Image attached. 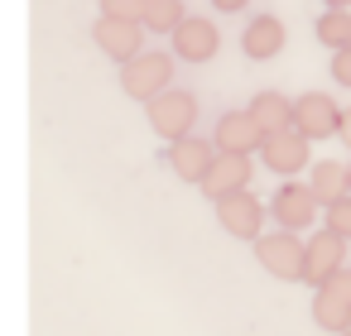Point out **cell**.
I'll list each match as a JSON object with an SVG mask.
<instances>
[{
    "mask_svg": "<svg viewBox=\"0 0 351 336\" xmlns=\"http://www.w3.org/2000/svg\"><path fill=\"white\" fill-rule=\"evenodd\" d=\"M173 53H159V49H145L140 58H130L125 68H121V92L125 96H135V101H154V96H164L169 87H173Z\"/></svg>",
    "mask_w": 351,
    "mask_h": 336,
    "instance_id": "cell-1",
    "label": "cell"
},
{
    "mask_svg": "<svg viewBox=\"0 0 351 336\" xmlns=\"http://www.w3.org/2000/svg\"><path fill=\"white\" fill-rule=\"evenodd\" d=\"M255 259L265 274L284 279V283H298L308 274V240L298 231H269L255 240Z\"/></svg>",
    "mask_w": 351,
    "mask_h": 336,
    "instance_id": "cell-2",
    "label": "cell"
},
{
    "mask_svg": "<svg viewBox=\"0 0 351 336\" xmlns=\"http://www.w3.org/2000/svg\"><path fill=\"white\" fill-rule=\"evenodd\" d=\"M193 125H197V96H193V92L169 87L164 96H154V101H149V130H154L159 140L178 144V140H188V135H193Z\"/></svg>",
    "mask_w": 351,
    "mask_h": 336,
    "instance_id": "cell-3",
    "label": "cell"
},
{
    "mask_svg": "<svg viewBox=\"0 0 351 336\" xmlns=\"http://www.w3.org/2000/svg\"><path fill=\"white\" fill-rule=\"evenodd\" d=\"M346 245H351V240H341L332 226H317V231L308 235V274H303V283H308V288H327V283L346 269Z\"/></svg>",
    "mask_w": 351,
    "mask_h": 336,
    "instance_id": "cell-4",
    "label": "cell"
},
{
    "mask_svg": "<svg viewBox=\"0 0 351 336\" xmlns=\"http://www.w3.org/2000/svg\"><path fill=\"white\" fill-rule=\"evenodd\" d=\"M341 116H346V106H337L327 92H303L298 106H293V130H303L317 144V140L341 135Z\"/></svg>",
    "mask_w": 351,
    "mask_h": 336,
    "instance_id": "cell-5",
    "label": "cell"
},
{
    "mask_svg": "<svg viewBox=\"0 0 351 336\" xmlns=\"http://www.w3.org/2000/svg\"><path fill=\"white\" fill-rule=\"evenodd\" d=\"M317 211H322V202L313 197L308 183H279L269 197V216L279 221V231H308L317 221Z\"/></svg>",
    "mask_w": 351,
    "mask_h": 336,
    "instance_id": "cell-6",
    "label": "cell"
},
{
    "mask_svg": "<svg viewBox=\"0 0 351 336\" xmlns=\"http://www.w3.org/2000/svg\"><path fill=\"white\" fill-rule=\"evenodd\" d=\"M217 221H221V231L236 235V240H260V235H265V202H260L255 192H236V197L217 202Z\"/></svg>",
    "mask_w": 351,
    "mask_h": 336,
    "instance_id": "cell-7",
    "label": "cell"
},
{
    "mask_svg": "<svg viewBox=\"0 0 351 336\" xmlns=\"http://www.w3.org/2000/svg\"><path fill=\"white\" fill-rule=\"evenodd\" d=\"M265 130H260V120L250 116V111H226L221 120H217V135H212V144L221 149V154H260L265 149Z\"/></svg>",
    "mask_w": 351,
    "mask_h": 336,
    "instance_id": "cell-8",
    "label": "cell"
},
{
    "mask_svg": "<svg viewBox=\"0 0 351 336\" xmlns=\"http://www.w3.org/2000/svg\"><path fill=\"white\" fill-rule=\"evenodd\" d=\"M308 149H313V140H308L303 130H279V135H269V140H265L260 159H265V168H269V173L293 178V173H303V168H308Z\"/></svg>",
    "mask_w": 351,
    "mask_h": 336,
    "instance_id": "cell-9",
    "label": "cell"
},
{
    "mask_svg": "<svg viewBox=\"0 0 351 336\" xmlns=\"http://www.w3.org/2000/svg\"><path fill=\"white\" fill-rule=\"evenodd\" d=\"M250 178H255L250 154H217L212 173L202 178V192H207L212 202H226V197H236V192H250Z\"/></svg>",
    "mask_w": 351,
    "mask_h": 336,
    "instance_id": "cell-10",
    "label": "cell"
},
{
    "mask_svg": "<svg viewBox=\"0 0 351 336\" xmlns=\"http://www.w3.org/2000/svg\"><path fill=\"white\" fill-rule=\"evenodd\" d=\"M145 25H121V20H97L92 25V39H97V49L106 53V58H116V68H125L130 58H140L145 53Z\"/></svg>",
    "mask_w": 351,
    "mask_h": 336,
    "instance_id": "cell-11",
    "label": "cell"
},
{
    "mask_svg": "<svg viewBox=\"0 0 351 336\" xmlns=\"http://www.w3.org/2000/svg\"><path fill=\"white\" fill-rule=\"evenodd\" d=\"M217 49H221V34H217V25L202 20V15H188V20L178 25V34H173V58H178V63H212Z\"/></svg>",
    "mask_w": 351,
    "mask_h": 336,
    "instance_id": "cell-12",
    "label": "cell"
},
{
    "mask_svg": "<svg viewBox=\"0 0 351 336\" xmlns=\"http://www.w3.org/2000/svg\"><path fill=\"white\" fill-rule=\"evenodd\" d=\"M217 154H221V149H217L212 140H197V135H188V140L169 144V168H173V178H178V183H197V188H202V178L212 173Z\"/></svg>",
    "mask_w": 351,
    "mask_h": 336,
    "instance_id": "cell-13",
    "label": "cell"
},
{
    "mask_svg": "<svg viewBox=\"0 0 351 336\" xmlns=\"http://www.w3.org/2000/svg\"><path fill=\"white\" fill-rule=\"evenodd\" d=\"M279 49H284V20H279V15H255V20L241 29V53H245L250 63H269Z\"/></svg>",
    "mask_w": 351,
    "mask_h": 336,
    "instance_id": "cell-14",
    "label": "cell"
},
{
    "mask_svg": "<svg viewBox=\"0 0 351 336\" xmlns=\"http://www.w3.org/2000/svg\"><path fill=\"white\" fill-rule=\"evenodd\" d=\"M308 188H313V197L322 202V211L337 207V202H346V197H351L346 164H337V159H317V164L308 168Z\"/></svg>",
    "mask_w": 351,
    "mask_h": 336,
    "instance_id": "cell-15",
    "label": "cell"
},
{
    "mask_svg": "<svg viewBox=\"0 0 351 336\" xmlns=\"http://www.w3.org/2000/svg\"><path fill=\"white\" fill-rule=\"evenodd\" d=\"M313 322L322 331H332V336L351 331V298H341L332 283L327 288H313Z\"/></svg>",
    "mask_w": 351,
    "mask_h": 336,
    "instance_id": "cell-16",
    "label": "cell"
},
{
    "mask_svg": "<svg viewBox=\"0 0 351 336\" xmlns=\"http://www.w3.org/2000/svg\"><path fill=\"white\" fill-rule=\"evenodd\" d=\"M293 106H298V101H289L284 92H260L245 111L260 120L265 135H279V130H293Z\"/></svg>",
    "mask_w": 351,
    "mask_h": 336,
    "instance_id": "cell-17",
    "label": "cell"
},
{
    "mask_svg": "<svg viewBox=\"0 0 351 336\" xmlns=\"http://www.w3.org/2000/svg\"><path fill=\"white\" fill-rule=\"evenodd\" d=\"M313 29H317V44L322 49H332V53L351 49V10H322Z\"/></svg>",
    "mask_w": 351,
    "mask_h": 336,
    "instance_id": "cell-18",
    "label": "cell"
},
{
    "mask_svg": "<svg viewBox=\"0 0 351 336\" xmlns=\"http://www.w3.org/2000/svg\"><path fill=\"white\" fill-rule=\"evenodd\" d=\"M183 20H188L183 0H149L145 5V29H154V34H178Z\"/></svg>",
    "mask_w": 351,
    "mask_h": 336,
    "instance_id": "cell-19",
    "label": "cell"
},
{
    "mask_svg": "<svg viewBox=\"0 0 351 336\" xmlns=\"http://www.w3.org/2000/svg\"><path fill=\"white\" fill-rule=\"evenodd\" d=\"M145 5H149V0H101V20H121V25H145Z\"/></svg>",
    "mask_w": 351,
    "mask_h": 336,
    "instance_id": "cell-20",
    "label": "cell"
},
{
    "mask_svg": "<svg viewBox=\"0 0 351 336\" xmlns=\"http://www.w3.org/2000/svg\"><path fill=\"white\" fill-rule=\"evenodd\" d=\"M322 226H332L341 240H351V197L337 202V207H327V211H322Z\"/></svg>",
    "mask_w": 351,
    "mask_h": 336,
    "instance_id": "cell-21",
    "label": "cell"
},
{
    "mask_svg": "<svg viewBox=\"0 0 351 336\" xmlns=\"http://www.w3.org/2000/svg\"><path fill=\"white\" fill-rule=\"evenodd\" d=\"M332 77H337L341 87H351V49H341V53H332Z\"/></svg>",
    "mask_w": 351,
    "mask_h": 336,
    "instance_id": "cell-22",
    "label": "cell"
},
{
    "mask_svg": "<svg viewBox=\"0 0 351 336\" xmlns=\"http://www.w3.org/2000/svg\"><path fill=\"white\" fill-rule=\"evenodd\" d=\"M332 288H337V293H341V298H351V264H346V269H341V274H337V279H332Z\"/></svg>",
    "mask_w": 351,
    "mask_h": 336,
    "instance_id": "cell-23",
    "label": "cell"
},
{
    "mask_svg": "<svg viewBox=\"0 0 351 336\" xmlns=\"http://www.w3.org/2000/svg\"><path fill=\"white\" fill-rule=\"evenodd\" d=\"M212 5H217V10H226V15H231V10H245V5H250V0H212Z\"/></svg>",
    "mask_w": 351,
    "mask_h": 336,
    "instance_id": "cell-24",
    "label": "cell"
},
{
    "mask_svg": "<svg viewBox=\"0 0 351 336\" xmlns=\"http://www.w3.org/2000/svg\"><path fill=\"white\" fill-rule=\"evenodd\" d=\"M346 149H351V106H346V116H341V135H337Z\"/></svg>",
    "mask_w": 351,
    "mask_h": 336,
    "instance_id": "cell-25",
    "label": "cell"
},
{
    "mask_svg": "<svg viewBox=\"0 0 351 336\" xmlns=\"http://www.w3.org/2000/svg\"><path fill=\"white\" fill-rule=\"evenodd\" d=\"M327 10H351V0H322Z\"/></svg>",
    "mask_w": 351,
    "mask_h": 336,
    "instance_id": "cell-26",
    "label": "cell"
},
{
    "mask_svg": "<svg viewBox=\"0 0 351 336\" xmlns=\"http://www.w3.org/2000/svg\"><path fill=\"white\" fill-rule=\"evenodd\" d=\"M346 178H351V164H346Z\"/></svg>",
    "mask_w": 351,
    "mask_h": 336,
    "instance_id": "cell-27",
    "label": "cell"
},
{
    "mask_svg": "<svg viewBox=\"0 0 351 336\" xmlns=\"http://www.w3.org/2000/svg\"><path fill=\"white\" fill-rule=\"evenodd\" d=\"M341 336H351V331H341Z\"/></svg>",
    "mask_w": 351,
    "mask_h": 336,
    "instance_id": "cell-28",
    "label": "cell"
}]
</instances>
